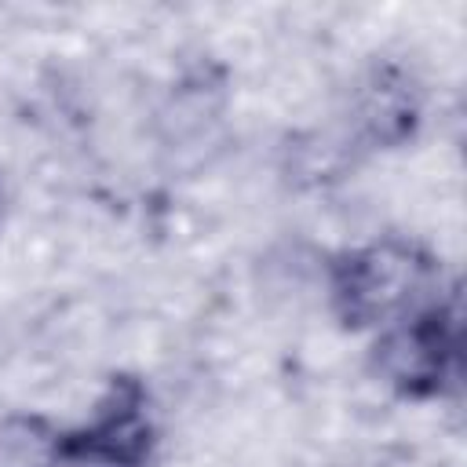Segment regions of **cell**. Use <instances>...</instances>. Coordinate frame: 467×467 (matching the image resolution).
Returning <instances> with one entry per match:
<instances>
[{"label": "cell", "mask_w": 467, "mask_h": 467, "mask_svg": "<svg viewBox=\"0 0 467 467\" xmlns=\"http://www.w3.org/2000/svg\"><path fill=\"white\" fill-rule=\"evenodd\" d=\"M434 252L401 234L339 248L325 266V296L343 332H379L434 296Z\"/></svg>", "instance_id": "cell-1"}, {"label": "cell", "mask_w": 467, "mask_h": 467, "mask_svg": "<svg viewBox=\"0 0 467 467\" xmlns=\"http://www.w3.org/2000/svg\"><path fill=\"white\" fill-rule=\"evenodd\" d=\"M463 314L456 285L431 296L394 325L379 328L368 347V372L405 401H434L460 387Z\"/></svg>", "instance_id": "cell-2"}, {"label": "cell", "mask_w": 467, "mask_h": 467, "mask_svg": "<svg viewBox=\"0 0 467 467\" xmlns=\"http://www.w3.org/2000/svg\"><path fill=\"white\" fill-rule=\"evenodd\" d=\"M150 387L135 372H113L77 427H62L55 467H150L157 456Z\"/></svg>", "instance_id": "cell-3"}, {"label": "cell", "mask_w": 467, "mask_h": 467, "mask_svg": "<svg viewBox=\"0 0 467 467\" xmlns=\"http://www.w3.org/2000/svg\"><path fill=\"white\" fill-rule=\"evenodd\" d=\"M350 139L361 150H401L416 139L423 120V91L412 69L376 62L350 95Z\"/></svg>", "instance_id": "cell-4"}, {"label": "cell", "mask_w": 467, "mask_h": 467, "mask_svg": "<svg viewBox=\"0 0 467 467\" xmlns=\"http://www.w3.org/2000/svg\"><path fill=\"white\" fill-rule=\"evenodd\" d=\"M62 427L40 412L0 416V467H55Z\"/></svg>", "instance_id": "cell-5"}, {"label": "cell", "mask_w": 467, "mask_h": 467, "mask_svg": "<svg viewBox=\"0 0 467 467\" xmlns=\"http://www.w3.org/2000/svg\"><path fill=\"white\" fill-rule=\"evenodd\" d=\"M0 212H4V190H0Z\"/></svg>", "instance_id": "cell-6"}]
</instances>
